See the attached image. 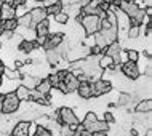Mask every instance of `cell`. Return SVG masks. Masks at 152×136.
<instances>
[{"mask_svg":"<svg viewBox=\"0 0 152 136\" xmlns=\"http://www.w3.org/2000/svg\"><path fill=\"white\" fill-rule=\"evenodd\" d=\"M56 123L58 125H67L71 126V128L75 131L77 125H80L79 122V117L75 115V112H74V109L67 107V106H63V107L58 109V112H56Z\"/></svg>","mask_w":152,"mask_h":136,"instance_id":"1","label":"cell"},{"mask_svg":"<svg viewBox=\"0 0 152 136\" xmlns=\"http://www.w3.org/2000/svg\"><path fill=\"white\" fill-rule=\"evenodd\" d=\"M21 79H23V85L26 86V88H29V90H35V86H37V83H39V80H40V79H37V77H34V75H27V74H23Z\"/></svg>","mask_w":152,"mask_h":136,"instance_id":"20","label":"cell"},{"mask_svg":"<svg viewBox=\"0 0 152 136\" xmlns=\"http://www.w3.org/2000/svg\"><path fill=\"white\" fill-rule=\"evenodd\" d=\"M21 101L16 98L15 91L3 93V106H2V114L3 115H13L19 110Z\"/></svg>","mask_w":152,"mask_h":136,"instance_id":"2","label":"cell"},{"mask_svg":"<svg viewBox=\"0 0 152 136\" xmlns=\"http://www.w3.org/2000/svg\"><path fill=\"white\" fill-rule=\"evenodd\" d=\"M80 10H82V3L80 2H72V3H69L67 5V10H63L64 13H67V16L71 18V16H79L80 15Z\"/></svg>","mask_w":152,"mask_h":136,"instance_id":"22","label":"cell"},{"mask_svg":"<svg viewBox=\"0 0 152 136\" xmlns=\"http://www.w3.org/2000/svg\"><path fill=\"white\" fill-rule=\"evenodd\" d=\"M131 101H133V96H131L130 93H125L122 91L120 94H118V101H117V106H120V107H123V106H130Z\"/></svg>","mask_w":152,"mask_h":136,"instance_id":"24","label":"cell"},{"mask_svg":"<svg viewBox=\"0 0 152 136\" xmlns=\"http://www.w3.org/2000/svg\"><path fill=\"white\" fill-rule=\"evenodd\" d=\"M21 75L23 74L18 71V69H13V67H3V77H7L8 80H18V79H21Z\"/></svg>","mask_w":152,"mask_h":136,"instance_id":"23","label":"cell"},{"mask_svg":"<svg viewBox=\"0 0 152 136\" xmlns=\"http://www.w3.org/2000/svg\"><path fill=\"white\" fill-rule=\"evenodd\" d=\"M99 23H101L99 16L82 15V19H80L79 24H80L82 27H83V31H85V34H87V35H94V34H96V32L101 29Z\"/></svg>","mask_w":152,"mask_h":136,"instance_id":"3","label":"cell"},{"mask_svg":"<svg viewBox=\"0 0 152 136\" xmlns=\"http://www.w3.org/2000/svg\"><path fill=\"white\" fill-rule=\"evenodd\" d=\"M3 67H5V64H0V85L3 83Z\"/></svg>","mask_w":152,"mask_h":136,"instance_id":"38","label":"cell"},{"mask_svg":"<svg viewBox=\"0 0 152 136\" xmlns=\"http://www.w3.org/2000/svg\"><path fill=\"white\" fill-rule=\"evenodd\" d=\"M34 32H35V37H48L50 35V21L45 19V21L35 24Z\"/></svg>","mask_w":152,"mask_h":136,"instance_id":"13","label":"cell"},{"mask_svg":"<svg viewBox=\"0 0 152 136\" xmlns=\"http://www.w3.org/2000/svg\"><path fill=\"white\" fill-rule=\"evenodd\" d=\"M98 66H99L101 71H106V69H115L114 67V61L112 58L106 56V55H101L99 59H98Z\"/></svg>","mask_w":152,"mask_h":136,"instance_id":"21","label":"cell"},{"mask_svg":"<svg viewBox=\"0 0 152 136\" xmlns=\"http://www.w3.org/2000/svg\"><path fill=\"white\" fill-rule=\"evenodd\" d=\"M2 3H5V5H11V7H15V0H2Z\"/></svg>","mask_w":152,"mask_h":136,"instance_id":"40","label":"cell"},{"mask_svg":"<svg viewBox=\"0 0 152 136\" xmlns=\"http://www.w3.org/2000/svg\"><path fill=\"white\" fill-rule=\"evenodd\" d=\"M152 110V99H141L138 102L136 106H134V112L138 114H151Z\"/></svg>","mask_w":152,"mask_h":136,"instance_id":"18","label":"cell"},{"mask_svg":"<svg viewBox=\"0 0 152 136\" xmlns=\"http://www.w3.org/2000/svg\"><path fill=\"white\" fill-rule=\"evenodd\" d=\"M120 72L123 74V77L130 80H138L141 77V71H139L138 63H131V61H125L120 66Z\"/></svg>","mask_w":152,"mask_h":136,"instance_id":"5","label":"cell"},{"mask_svg":"<svg viewBox=\"0 0 152 136\" xmlns=\"http://www.w3.org/2000/svg\"><path fill=\"white\" fill-rule=\"evenodd\" d=\"M59 135L61 136H72L74 130L71 128V126H67V125H59Z\"/></svg>","mask_w":152,"mask_h":136,"instance_id":"31","label":"cell"},{"mask_svg":"<svg viewBox=\"0 0 152 136\" xmlns=\"http://www.w3.org/2000/svg\"><path fill=\"white\" fill-rule=\"evenodd\" d=\"M126 59L131 61V63H138L139 59V53L136 50H133V48H130L128 51H126Z\"/></svg>","mask_w":152,"mask_h":136,"instance_id":"29","label":"cell"},{"mask_svg":"<svg viewBox=\"0 0 152 136\" xmlns=\"http://www.w3.org/2000/svg\"><path fill=\"white\" fill-rule=\"evenodd\" d=\"M47 79L50 80V83H51L53 88H56V85H58L59 82H61V80H59V77H58V74H56V72H55V74H50V75H48Z\"/></svg>","mask_w":152,"mask_h":136,"instance_id":"33","label":"cell"},{"mask_svg":"<svg viewBox=\"0 0 152 136\" xmlns=\"http://www.w3.org/2000/svg\"><path fill=\"white\" fill-rule=\"evenodd\" d=\"M27 128H29V120L16 122V125L11 128V136H29Z\"/></svg>","mask_w":152,"mask_h":136,"instance_id":"11","label":"cell"},{"mask_svg":"<svg viewBox=\"0 0 152 136\" xmlns=\"http://www.w3.org/2000/svg\"><path fill=\"white\" fill-rule=\"evenodd\" d=\"M45 58H47L50 66H58L61 63V58L63 56L58 51V48H53V50H45Z\"/></svg>","mask_w":152,"mask_h":136,"instance_id":"14","label":"cell"},{"mask_svg":"<svg viewBox=\"0 0 152 136\" xmlns=\"http://www.w3.org/2000/svg\"><path fill=\"white\" fill-rule=\"evenodd\" d=\"M90 136H106V131H94V133H90Z\"/></svg>","mask_w":152,"mask_h":136,"instance_id":"39","label":"cell"},{"mask_svg":"<svg viewBox=\"0 0 152 136\" xmlns=\"http://www.w3.org/2000/svg\"><path fill=\"white\" fill-rule=\"evenodd\" d=\"M63 83H64L66 90H67V94H69V93H74V91H77V86H79L80 80H79V77H75L74 74L67 72V74H66V77L63 79Z\"/></svg>","mask_w":152,"mask_h":136,"instance_id":"9","label":"cell"},{"mask_svg":"<svg viewBox=\"0 0 152 136\" xmlns=\"http://www.w3.org/2000/svg\"><path fill=\"white\" fill-rule=\"evenodd\" d=\"M2 106H3V93H0V114H2Z\"/></svg>","mask_w":152,"mask_h":136,"instance_id":"41","label":"cell"},{"mask_svg":"<svg viewBox=\"0 0 152 136\" xmlns=\"http://www.w3.org/2000/svg\"><path fill=\"white\" fill-rule=\"evenodd\" d=\"M139 8L141 7H139L134 0H120V2H118V10H120L125 16H128L130 19H133L134 16L138 15Z\"/></svg>","mask_w":152,"mask_h":136,"instance_id":"6","label":"cell"},{"mask_svg":"<svg viewBox=\"0 0 152 136\" xmlns=\"http://www.w3.org/2000/svg\"><path fill=\"white\" fill-rule=\"evenodd\" d=\"M34 2H37V3H42V5H43V3L47 2V0H34Z\"/></svg>","mask_w":152,"mask_h":136,"instance_id":"43","label":"cell"},{"mask_svg":"<svg viewBox=\"0 0 152 136\" xmlns=\"http://www.w3.org/2000/svg\"><path fill=\"white\" fill-rule=\"evenodd\" d=\"M77 94H79V98H82V99H90V98H93L91 83H90L88 80H80L79 86H77Z\"/></svg>","mask_w":152,"mask_h":136,"instance_id":"10","label":"cell"},{"mask_svg":"<svg viewBox=\"0 0 152 136\" xmlns=\"http://www.w3.org/2000/svg\"><path fill=\"white\" fill-rule=\"evenodd\" d=\"M37 126H39V123H37V122H29V128H27V133H29V136H35Z\"/></svg>","mask_w":152,"mask_h":136,"instance_id":"36","label":"cell"},{"mask_svg":"<svg viewBox=\"0 0 152 136\" xmlns=\"http://www.w3.org/2000/svg\"><path fill=\"white\" fill-rule=\"evenodd\" d=\"M112 91V83L110 80H106V79H99V80H94L91 82V93H93V98H99V96H104Z\"/></svg>","mask_w":152,"mask_h":136,"instance_id":"4","label":"cell"},{"mask_svg":"<svg viewBox=\"0 0 152 136\" xmlns=\"http://www.w3.org/2000/svg\"><path fill=\"white\" fill-rule=\"evenodd\" d=\"M72 136H90V133H88V131H85L82 125H77V128H75V131H74Z\"/></svg>","mask_w":152,"mask_h":136,"instance_id":"35","label":"cell"},{"mask_svg":"<svg viewBox=\"0 0 152 136\" xmlns=\"http://www.w3.org/2000/svg\"><path fill=\"white\" fill-rule=\"evenodd\" d=\"M139 32H141V26H130L126 31V37L128 39H138Z\"/></svg>","mask_w":152,"mask_h":136,"instance_id":"27","label":"cell"},{"mask_svg":"<svg viewBox=\"0 0 152 136\" xmlns=\"http://www.w3.org/2000/svg\"><path fill=\"white\" fill-rule=\"evenodd\" d=\"M0 64H3V61H2V58H0Z\"/></svg>","mask_w":152,"mask_h":136,"instance_id":"44","label":"cell"},{"mask_svg":"<svg viewBox=\"0 0 152 136\" xmlns=\"http://www.w3.org/2000/svg\"><path fill=\"white\" fill-rule=\"evenodd\" d=\"M16 18V10L11 5H0V21H7V19H13Z\"/></svg>","mask_w":152,"mask_h":136,"instance_id":"12","label":"cell"},{"mask_svg":"<svg viewBox=\"0 0 152 136\" xmlns=\"http://www.w3.org/2000/svg\"><path fill=\"white\" fill-rule=\"evenodd\" d=\"M45 8H47V15H48V16H55V15H58L59 11H63L64 7H63V3H61L59 0H58L56 3H53V5H48V7H45Z\"/></svg>","mask_w":152,"mask_h":136,"instance_id":"25","label":"cell"},{"mask_svg":"<svg viewBox=\"0 0 152 136\" xmlns=\"http://www.w3.org/2000/svg\"><path fill=\"white\" fill-rule=\"evenodd\" d=\"M90 55L91 56H101L102 55V48H99L98 45H93V47H90Z\"/></svg>","mask_w":152,"mask_h":136,"instance_id":"34","label":"cell"},{"mask_svg":"<svg viewBox=\"0 0 152 136\" xmlns=\"http://www.w3.org/2000/svg\"><path fill=\"white\" fill-rule=\"evenodd\" d=\"M15 94H16V98H18L19 101H29V96H31V90L29 88H26L23 83H19L18 86L15 88Z\"/></svg>","mask_w":152,"mask_h":136,"instance_id":"19","label":"cell"},{"mask_svg":"<svg viewBox=\"0 0 152 136\" xmlns=\"http://www.w3.org/2000/svg\"><path fill=\"white\" fill-rule=\"evenodd\" d=\"M29 15H31V19H32V29H34L35 24L45 21V19H48V15H47V8L43 5L40 7H34L29 10Z\"/></svg>","mask_w":152,"mask_h":136,"instance_id":"8","label":"cell"},{"mask_svg":"<svg viewBox=\"0 0 152 136\" xmlns=\"http://www.w3.org/2000/svg\"><path fill=\"white\" fill-rule=\"evenodd\" d=\"M18 48H19V51L21 53H26V55H29V53H32L34 50H39V45H37L34 40H21L18 45Z\"/></svg>","mask_w":152,"mask_h":136,"instance_id":"16","label":"cell"},{"mask_svg":"<svg viewBox=\"0 0 152 136\" xmlns=\"http://www.w3.org/2000/svg\"><path fill=\"white\" fill-rule=\"evenodd\" d=\"M51 90H53V86H51L50 80H48L47 77H45V79H40L39 83H37V86H35V91H39L40 94H43V96L50 94Z\"/></svg>","mask_w":152,"mask_h":136,"instance_id":"17","label":"cell"},{"mask_svg":"<svg viewBox=\"0 0 152 136\" xmlns=\"http://www.w3.org/2000/svg\"><path fill=\"white\" fill-rule=\"evenodd\" d=\"M53 18H55V23H58V24H67L69 23V16H67V13H64V11H59V13L55 15Z\"/></svg>","mask_w":152,"mask_h":136,"instance_id":"28","label":"cell"},{"mask_svg":"<svg viewBox=\"0 0 152 136\" xmlns=\"http://www.w3.org/2000/svg\"><path fill=\"white\" fill-rule=\"evenodd\" d=\"M16 21H18V26L19 27H31L32 29V19H31V15L26 13L23 16H19V18H16Z\"/></svg>","mask_w":152,"mask_h":136,"instance_id":"26","label":"cell"},{"mask_svg":"<svg viewBox=\"0 0 152 136\" xmlns=\"http://www.w3.org/2000/svg\"><path fill=\"white\" fill-rule=\"evenodd\" d=\"M96 120H98L96 114L91 112V110H88V112L85 114L83 122H82V126H83V130L88 131V133H91V131H93V125H94V122H96Z\"/></svg>","mask_w":152,"mask_h":136,"instance_id":"15","label":"cell"},{"mask_svg":"<svg viewBox=\"0 0 152 136\" xmlns=\"http://www.w3.org/2000/svg\"><path fill=\"white\" fill-rule=\"evenodd\" d=\"M35 136H53V133H51V130H48V128H45V126L39 125V126H37V131H35Z\"/></svg>","mask_w":152,"mask_h":136,"instance_id":"30","label":"cell"},{"mask_svg":"<svg viewBox=\"0 0 152 136\" xmlns=\"http://www.w3.org/2000/svg\"><path fill=\"white\" fill-rule=\"evenodd\" d=\"M102 120L107 123V125H110V123H115V117H114V114L110 112V110H104V117H102Z\"/></svg>","mask_w":152,"mask_h":136,"instance_id":"32","label":"cell"},{"mask_svg":"<svg viewBox=\"0 0 152 136\" xmlns=\"http://www.w3.org/2000/svg\"><path fill=\"white\" fill-rule=\"evenodd\" d=\"M112 2H115V0H112Z\"/></svg>","mask_w":152,"mask_h":136,"instance_id":"45","label":"cell"},{"mask_svg":"<svg viewBox=\"0 0 152 136\" xmlns=\"http://www.w3.org/2000/svg\"><path fill=\"white\" fill-rule=\"evenodd\" d=\"M27 3V0H15V8L16 7H23V5H26Z\"/></svg>","mask_w":152,"mask_h":136,"instance_id":"37","label":"cell"},{"mask_svg":"<svg viewBox=\"0 0 152 136\" xmlns=\"http://www.w3.org/2000/svg\"><path fill=\"white\" fill-rule=\"evenodd\" d=\"M146 136H152V130H151V128L146 131Z\"/></svg>","mask_w":152,"mask_h":136,"instance_id":"42","label":"cell"},{"mask_svg":"<svg viewBox=\"0 0 152 136\" xmlns=\"http://www.w3.org/2000/svg\"><path fill=\"white\" fill-rule=\"evenodd\" d=\"M63 42H64V34L63 32H55V34H50L45 39L42 48L43 50H53V48H58Z\"/></svg>","mask_w":152,"mask_h":136,"instance_id":"7","label":"cell"}]
</instances>
